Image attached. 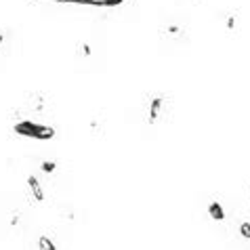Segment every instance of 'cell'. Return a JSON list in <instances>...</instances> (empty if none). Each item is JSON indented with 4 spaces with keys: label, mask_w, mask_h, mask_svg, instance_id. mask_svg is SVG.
<instances>
[{
    "label": "cell",
    "mask_w": 250,
    "mask_h": 250,
    "mask_svg": "<svg viewBox=\"0 0 250 250\" xmlns=\"http://www.w3.org/2000/svg\"><path fill=\"white\" fill-rule=\"evenodd\" d=\"M143 118L147 126H158V124H168L175 116V101L166 93H151L143 99Z\"/></svg>",
    "instance_id": "1"
},
{
    "label": "cell",
    "mask_w": 250,
    "mask_h": 250,
    "mask_svg": "<svg viewBox=\"0 0 250 250\" xmlns=\"http://www.w3.org/2000/svg\"><path fill=\"white\" fill-rule=\"evenodd\" d=\"M160 46L162 48H183L189 44V23L181 17H164L160 23Z\"/></svg>",
    "instance_id": "2"
},
{
    "label": "cell",
    "mask_w": 250,
    "mask_h": 250,
    "mask_svg": "<svg viewBox=\"0 0 250 250\" xmlns=\"http://www.w3.org/2000/svg\"><path fill=\"white\" fill-rule=\"evenodd\" d=\"M217 23H219L221 32H223L227 38H238L240 32H242V17H240V11L238 9L221 11Z\"/></svg>",
    "instance_id": "3"
},
{
    "label": "cell",
    "mask_w": 250,
    "mask_h": 250,
    "mask_svg": "<svg viewBox=\"0 0 250 250\" xmlns=\"http://www.w3.org/2000/svg\"><path fill=\"white\" fill-rule=\"evenodd\" d=\"M105 126H107V118L105 114H97L95 118H91V135L93 137H103L105 135Z\"/></svg>",
    "instance_id": "4"
},
{
    "label": "cell",
    "mask_w": 250,
    "mask_h": 250,
    "mask_svg": "<svg viewBox=\"0 0 250 250\" xmlns=\"http://www.w3.org/2000/svg\"><path fill=\"white\" fill-rule=\"evenodd\" d=\"M27 187H30L32 196L36 198V202H44L46 200V193H44V185H40V181L34 175L27 177Z\"/></svg>",
    "instance_id": "5"
},
{
    "label": "cell",
    "mask_w": 250,
    "mask_h": 250,
    "mask_svg": "<svg viewBox=\"0 0 250 250\" xmlns=\"http://www.w3.org/2000/svg\"><path fill=\"white\" fill-rule=\"evenodd\" d=\"M36 248L38 250H57V244H55V240L51 238V235H38Z\"/></svg>",
    "instance_id": "6"
},
{
    "label": "cell",
    "mask_w": 250,
    "mask_h": 250,
    "mask_svg": "<svg viewBox=\"0 0 250 250\" xmlns=\"http://www.w3.org/2000/svg\"><path fill=\"white\" fill-rule=\"evenodd\" d=\"M244 187H246V202L250 204V179L246 181V185H244Z\"/></svg>",
    "instance_id": "7"
}]
</instances>
